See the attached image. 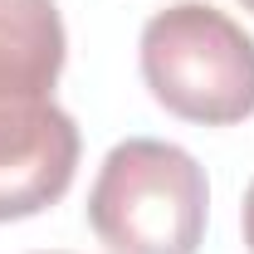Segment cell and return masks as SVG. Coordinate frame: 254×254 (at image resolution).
Listing matches in <instances>:
<instances>
[{"label": "cell", "mask_w": 254, "mask_h": 254, "mask_svg": "<svg viewBox=\"0 0 254 254\" xmlns=\"http://www.w3.org/2000/svg\"><path fill=\"white\" fill-rule=\"evenodd\" d=\"M240 225H245V245H250V254H254V181H250V190H245V210H240Z\"/></svg>", "instance_id": "5b68a950"}, {"label": "cell", "mask_w": 254, "mask_h": 254, "mask_svg": "<svg viewBox=\"0 0 254 254\" xmlns=\"http://www.w3.org/2000/svg\"><path fill=\"white\" fill-rule=\"evenodd\" d=\"M73 171H78V127L64 108H54L39 127L0 142V225L30 220L64 200Z\"/></svg>", "instance_id": "277c9868"}, {"label": "cell", "mask_w": 254, "mask_h": 254, "mask_svg": "<svg viewBox=\"0 0 254 254\" xmlns=\"http://www.w3.org/2000/svg\"><path fill=\"white\" fill-rule=\"evenodd\" d=\"M210 186L190 152L127 137L118 142L88 190V225L108 254H195L205 240Z\"/></svg>", "instance_id": "6da1fadb"}, {"label": "cell", "mask_w": 254, "mask_h": 254, "mask_svg": "<svg viewBox=\"0 0 254 254\" xmlns=\"http://www.w3.org/2000/svg\"><path fill=\"white\" fill-rule=\"evenodd\" d=\"M142 78L181 123H245L254 113V39L215 5L176 0L142 30Z\"/></svg>", "instance_id": "7a4b0ae2"}, {"label": "cell", "mask_w": 254, "mask_h": 254, "mask_svg": "<svg viewBox=\"0 0 254 254\" xmlns=\"http://www.w3.org/2000/svg\"><path fill=\"white\" fill-rule=\"evenodd\" d=\"M240 5H245V10H250V15H254V0H240Z\"/></svg>", "instance_id": "8992f818"}, {"label": "cell", "mask_w": 254, "mask_h": 254, "mask_svg": "<svg viewBox=\"0 0 254 254\" xmlns=\"http://www.w3.org/2000/svg\"><path fill=\"white\" fill-rule=\"evenodd\" d=\"M64 20L54 0H0V142L44 123L59 103L64 73Z\"/></svg>", "instance_id": "3957f363"}]
</instances>
